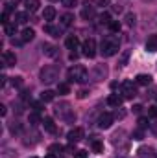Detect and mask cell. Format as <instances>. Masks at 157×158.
I'll return each mask as SVG.
<instances>
[{"instance_id": "cell-34", "label": "cell", "mask_w": 157, "mask_h": 158, "mask_svg": "<svg viewBox=\"0 0 157 158\" xmlns=\"http://www.w3.org/2000/svg\"><path fill=\"white\" fill-rule=\"evenodd\" d=\"M135 19H137V17H135L133 13H128V15H126V24H128V26H133V24H135Z\"/></svg>"}, {"instance_id": "cell-21", "label": "cell", "mask_w": 157, "mask_h": 158, "mask_svg": "<svg viewBox=\"0 0 157 158\" xmlns=\"http://www.w3.org/2000/svg\"><path fill=\"white\" fill-rule=\"evenodd\" d=\"M54 98H56V92H52V90H44L41 94V101L43 103H50V101H54Z\"/></svg>"}, {"instance_id": "cell-24", "label": "cell", "mask_w": 157, "mask_h": 158, "mask_svg": "<svg viewBox=\"0 0 157 158\" xmlns=\"http://www.w3.org/2000/svg\"><path fill=\"white\" fill-rule=\"evenodd\" d=\"M72 20H74V15H70V13H65V15L61 17V26H63V28H69V26L72 24Z\"/></svg>"}, {"instance_id": "cell-27", "label": "cell", "mask_w": 157, "mask_h": 158, "mask_svg": "<svg viewBox=\"0 0 157 158\" xmlns=\"http://www.w3.org/2000/svg\"><path fill=\"white\" fill-rule=\"evenodd\" d=\"M92 151H94V153H98V155H100V153H104V143H102V142H98V140H92Z\"/></svg>"}, {"instance_id": "cell-46", "label": "cell", "mask_w": 157, "mask_h": 158, "mask_svg": "<svg viewBox=\"0 0 157 158\" xmlns=\"http://www.w3.org/2000/svg\"><path fill=\"white\" fill-rule=\"evenodd\" d=\"M87 94H89V92H87V90H79L78 98H81V99H83V98H87Z\"/></svg>"}, {"instance_id": "cell-38", "label": "cell", "mask_w": 157, "mask_h": 158, "mask_svg": "<svg viewBox=\"0 0 157 158\" xmlns=\"http://www.w3.org/2000/svg\"><path fill=\"white\" fill-rule=\"evenodd\" d=\"M98 19H100V22H102V24H109V22H111V20H109V15H107V13H102V15H100Z\"/></svg>"}, {"instance_id": "cell-40", "label": "cell", "mask_w": 157, "mask_h": 158, "mask_svg": "<svg viewBox=\"0 0 157 158\" xmlns=\"http://www.w3.org/2000/svg\"><path fill=\"white\" fill-rule=\"evenodd\" d=\"M148 116H150V118H157V107H150Z\"/></svg>"}, {"instance_id": "cell-51", "label": "cell", "mask_w": 157, "mask_h": 158, "mask_svg": "<svg viewBox=\"0 0 157 158\" xmlns=\"http://www.w3.org/2000/svg\"><path fill=\"white\" fill-rule=\"evenodd\" d=\"M52 2H54V0H52Z\"/></svg>"}, {"instance_id": "cell-26", "label": "cell", "mask_w": 157, "mask_h": 158, "mask_svg": "<svg viewBox=\"0 0 157 158\" xmlns=\"http://www.w3.org/2000/svg\"><path fill=\"white\" fill-rule=\"evenodd\" d=\"M63 151V145L61 143H52L50 147H48V153H52V155H59Z\"/></svg>"}, {"instance_id": "cell-13", "label": "cell", "mask_w": 157, "mask_h": 158, "mask_svg": "<svg viewBox=\"0 0 157 158\" xmlns=\"http://www.w3.org/2000/svg\"><path fill=\"white\" fill-rule=\"evenodd\" d=\"M122 101H124V98H122V96H118V94H111V96L107 98V103H109L111 107H117V109L122 105Z\"/></svg>"}, {"instance_id": "cell-29", "label": "cell", "mask_w": 157, "mask_h": 158, "mask_svg": "<svg viewBox=\"0 0 157 158\" xmlns=\"http://www.w3.org/2000/svg\"><path fill=\"white\" fill-rule=\"evenodd\" d=\"M57 92H59V94H69V92H70L69 83H59V85H57Z\"/></svg>"}, {"instance_id": "cell-12", "label": "cell", "mask_w": 157, "mask_h": 158, "mask_svg": "<svg viewBox=\"0 0 157 158\" xmlns=\"http://www.w3.org/2000/svg\"><path fill=\"white\" fill-rule=\"evenodd\" d=\"M139 158H155L154 147H141L139 149Z\"/></svg>"}, {"instance_id": "cell-19", "label": "cell", "mask_w": 157, "mask_h": 158, "mask_svg": "<svg viewBox=\"0 0 157 158\" xmlns=\"http://www.w3.org/2000/svg\"><path fill=\"white\" fill-rule=\"evenodd\" d=\"M44 31H46L48 35H52V37H59V35H61V28H56V26H52V24H46V26H44Z\"/></svg>"}, {"instance_id": "cell-44", "label": "cell", "mask_w": 157, "mask_h": 158, "mask_svg": "<svg viewBox=\"0 0 157 158\" xmlns=\"http://www.w3.org/2000/svg\"><path fill=\"white\" fill-rule=\"evenodd\" d=\"M34 110L35 112H41L43 110V103H34Z\"/></svg>"}, {"instance_id": "cell-28", "label": "cell", "mask_w": 157, "mask_h": 158, "mask_svg": "<svg viewBox=\"0 0 157 158\" xmlns=\"http://www.w3.org/2000/svg\"><path fill=\"white\" fill-rule=\"evenodd\" d=\"M4 30H6V35H15V31H17V22L4 26Z\"/></svg>"}, {"instance_id": "cell-1", "label": "cell", "mask_w": 157, "mask_h": 158, "mask_svg": "<svg viewBox=\"0 0 157 158\" xmlns=\"http://www.w3.org/2000/svg\"><path fill=\"white\" fill-rule=\"evenodd\" d=\"M118 48H120V40L115 35L105 37V39L102 40V44H100V52H102L104 57H111V55L118 53Z\"/></svg>"}, {"instance_id": "cell-2", "label": "cell", "mask_w": 157, "mask_h": 158, "mask_svg": "<svg viewBox=\"0 0 157 158\" xmlns=\"http://www.w3.org/2000/svg\"><path fill=\"white\" fill-rule=\"evenodd\" d=\"M67 77L70 83H85L87 81V68L81 64H74V66H70Z\"/></svg>"}, {"instance_id": "cell-42", "label": "cell", "mask_w": 157, "mask_h": 158, "mask_svg": "<svg viewBox=\"0 0 157 158\" xmlns=\"http://www.w3.org/2000/svg\"><path fill=\"white\" fill-rule=\"evenodd\" d=\"M96 4H98L100 7H105V6H109V4H111V0H96Z\"/></svg>"}, {"instance_id": "cell-45", "label": "cell", "mask_w": 157, "mask_h": 158, "mask_svg": "<svg viewBox=\"0 0 157 158\" xmlns=\"http://www.w3.org/2000/svg\"><path fill=\"white\" fill-rule=\"evenodd\" d=\"M7 114V109H6V105H0V116H6Z\"/></svg>"}, {"instance_id": "cell-25", "label": "cell", "mask_w": 157, "mask_h": 158, "mask_svg": "<svg viewBox=\"0 0 157 158\" xmlns=\"http://www.w3.org/2000/svg\"><path fill=\"white\" fill-rule=\"evenodd\" d=\"M13 22H17V24H26V22H28V13H17Z\"/></svg>"}, {"instance_id": "cell-43", "label": "cell", "mask_w": 157, "mask_h": 158, "mask_svg": "<svg viewBox=\"0 0 157 158\" xmlns=\"http://www.w3.org/2000/svg\"><path fill=\"white\" fill-rule=\"evenodd\" d=\"M74 158H87V153L85 151H76L74 153Z\"/></svg>"}, {"instance_id": "cell-6", "label": "cell", "mask_w": 157, "mask_h": 158, "mask_svg": "<svg viewBox=\"0 0 157 158\" xmlns=\"http://www.w3.org/2000/svg\"><path fill=\"white\" fill-rule=\"evenodd\" d=\"M83 55L89 59H92L96 55V40L94 39H87L83 42Z\"/></svg>"}, {"instance_id": "cell-35", "label": "cell", "mask_w": 157, "mask_h": 158, "mask_svg": "<svg viewBox=\"0 0 157 158\" xmlns=\"http://www.w3.org/2000/svg\"><path fill=\"white\" fill-rule=\"evenodd\" d=\"M144 138V132H142V129H137L135 132H133V140H142Z\"/></svg>"}, {"instance_id": "cell-37", "label": "cell", "mask_w": 157, "mask_h": 158, "mask_svg": "<svg viewBox=\"0 0 157 158\" xmlns=\"http://www.w3.org/2000/svg\"><path fill=\"white\" fill-rule=\"evenodd\" d=\"M22 83H24L22 77H13V79H11V85H13V86H17V88H19V86H22Z\"/></svg>"}, {"instance_id": "cell-50", "label": "cell", "mask_w": 157, "mask_h": 158, "mask_svg": "<svg viewBox=\"0 0 157 158\" xmlns=\"http://www.w3.org/2000/svg\"><path fill=\"white\" fill-rule=\"evenodd\" d=\"M117 158H124V156H117Z\"/></svg>"}, {"instance_id": "cell-5", "label": "cell", "mask_w": 157, "mask_h": 158, "mask_svg": "<svg viewBox=\"0 0 157 158\" xmlns=\"http://www.w3.org/2000/svg\"><path fill=\"white\" fill-rule=\"evenodd\" d=\"M135 85H137V83H133V81H124V83H122L120 94H122L124 99H131V98L137 96V86H135Z\"/></svg>"}, {"instance_id": "cell-16", "label": "cell", "mask_w": 157, "mask_h": 158, "mask_svg": "<svg viewBox=\"0 0 157 158\" xmlns=\"http://www.w3.org/2000/svg\"><path fill=\"white\" fill-rule=\"evenodd\" d=\"M105 76H107V68H105L104 64H98V66L94 68V79L100 81V79H104Z\"/></svg>"}, {"instance_id": "cell-17", "label": "cell", "mask_w": 157, "mask_h": 158, "mask_svg": "<svg viewBox=\"0 0 157 158\" xmlns=\"http://www.w3.org/2000/svg\"><path fill=\"white\" fill-rule=\"evenodd\" d=\"M94 7H91V6H85L83 9H81V17L85 19V20H91V19H94Z\"/></svg>"}, {"instance_id": "cell-20", "label": "cell", "mask_w": 157, "mask_h": 158, "mask_svg": "<svg viewBox=\"0 0 157 158\" xmlns=\"http://www.w3.org/2000/svg\"><path fill=\"white\" fill-rule=\"evenodd\" d=\"M34 37H35V31H34L32 28H26V30L20 33V40H22V42H28V40H32Z\"/></svg>"}, {"instance_id": "cell-14", "label": "cell", "mask_w": 157, "mask_h": 158, "mask_svg": "<svg viewBox=\"0 0 157 158\" xmlns=\"http://www.w3.org/2000/svg\"><path fill=\"white\" fill-rule=\"evenodd\" d=\"M41 6L39 0H24V7H26V11H30V13H34V11H37Z\"/></svg>"}, {"instance_id": "cell-31", "label": "cell", "mask_w": 157, "mask_h": 158, "mask_svg": "<svg viewBox=\"0 0 157 158\" xmlns=\"http://www.w3.org/2000/svg\"><path fill=\"white\" fill-rule=\"evenodd\" d=\"M109 30L115 31V33H118V31H120V22H118V20H111V22H109Z\"/></svg>"}, {"instance_id": "cell-39", "label": "cell", "mask_w": 157, "mask_h": 158, "mask_svg": "<svg viewBox=\"0 0 157 158\" xmlns=\"http://www.w3.org/2000/svg\"><path fill=\"white\" fill-rule=\"evenodd\" d=\"M150 123H148V119L146 118H139V129H146Z\"/></svg>"}, {"instance_id": "cell-10", "label": "cell", "mask_w": 157, "mask_h": 158, "mask_svg": "<svg viewBox=\"0 0 157 158\" xmlns=\"http://www.w3.org/2000/svg\"><path fill=\"white\" fill-rule=\"evenodd\" d=\"M146 50H148L150 53L157 52V33H154V35L148 37V40H146Z\"/></svg>"}, {"instance_id": "cell-33", "label": "cell", "mask_w": 157, "mask_h": 158, "mask_svg": "<svg viewBox=\"0 0 157 158\" xmlns=\"http://www.w3.org/2000/svg\"><path fill=\"white\" fill-rule=\"evenodd\" d=\"M39 121H41L39 112H32V114H30V123H32V125H37Z\"/></svg>"}, {"instance_id": "cell-8", "label": "cell", "mask_w": 157, "mask_h": 158, "mask_svg": "<svg viewBox=\"0 0 157 158\" xmlns=\"http://www.w3.org/2000/svg\"><path fill=\"white\" fill-rule=\"evenodd\" d=\"M15 63H17V57H15L13 52H4V53H2V64H4L6 68L15 66Z\"/></svg>"}, {"instance_id": "cell-15", "label": "cell", "mask_w": 157, "mask_h": 158, "mask_svg": "<svg viewBox=\"0 0 157 158\" xmlns=\"http://www.w3.org/2000/svg\"><path fill=\"white\" fill-rule=\"evenodd\" d=\"M43 52H44V55H48V57H56L57 55V48L54 46V44H43Z\"/></svg>"}, {"instance_id": "cell-23", "label": "cell", "mask_w": 157, "mask_h": 158, "mask_svg": "<svg viewBox=\"0 0 157 158\" xmlns=\"http://www.w3.org/2000/svg\"><path fill=\"white\" fill-rule=\"evenodd\" d=\"M43 125H44V131H48V132H56V123H54V119L52 118H44L43 119Z\"/></svg>"}, {"instance_id": "cell-48", "label": "cell", "mask_w": 157, "mask_h": 158, "mask_svg": "<svg viewBox=\"0 0 157 158\" xmlns=\"http://www.w3.org/2000/svg\"><path fill=\"white\" fill-rule=\"evenodd\" d=\"M152 131H154V132L157 134V125H152Z\"/></svg>"}, {"instance_id": "cell-22", "label": "cell", "mask_w": 157, "mask_h": 158, "mask_svg": "<svg viewBox=\"0 0 157 158\" xmlns=\"http://www.w3.org/2000/svg\"><path fill=\"white\" fill-rule=\"evenodd\" d=\"M78 46H79V40H78L76 35H72V37H69V39H67V48H69V50H72V52H74V50H78Z\"/></svg>"}, {"instance_id": "cell-18", "label": "cell", "mask_w": 157, "mask_h": 158, "mask_svg": "<svg viewBox=\"0 0 157 158\" xmlns=\"http://www.w3.org/2000/svg\"><path fill=\"white\" fill-rule=\"evenodd\" d=\"M43 19H44V20H48V22H50V20H54V19H56V9H54L52 6H48V7H44V13H43Z\"/></svg>"}, {"instance_id": "cell-30", "label": "cell", "mask_w": 157, "mask_h": 158, "mask_svg": "<svg viewBox=\"0 0 157 158\" xmlns=\"http://www.w3.org/2000/svg\"><path fill=\"white\" fill-rule=\"evenodd\" d=\"M15 156H17V153L11 151V149H4V151L0 153V158H15Z\"/></svg>"}, {"instance_id": "cell-7", "label": "cell", "mask_w": 157, "mask_h": 158, "mask_svg": "<svg viewBox=\"0 0 157 158\" xmlns=\"http://www.w3.org/2000/svg\"><path fill=\"white\" fill-rule=\"evenodd\" d=\"M113 121H115V116H113V114L104 112V114L98 118V127H100V129H109V127L113 125Z\"/></svg>"}, {"instance_id": "cell-36", "label": "cell", "mask_w": 157, "mask_h": 158, "mask_svg": "<svg viewBox=\"0 0 157 158\" xmlns=\"http://www.w3.org/2000/svg\"><path fill=\"white\" fill-rule=\"evenodd\" d=\"M61 4H63L65 7H74V6L78 4V0H61Z\"/></svg>"}, {"instance_id": "cell-11", "label": "cell", "mask_w": 157, "mask_h": 158, "mask_svg": "<svg viewBox=\"0 0 157 158\" xmlns=\"http://www.w3.org/2000/svg\"><path fill=\"white\" fill-rule=\"evenodd\" d=\"M135 83L141 85V86H148V85L152 83V76H150V74H139V76L135 77Z\"/></svg>"}, {"instance_id": "cell-41", "label": "cell", "mask_w": 157, "mask_h": 158, "mask_svg": "<svg viewBox=\"0 0 157 158\" xmlns=\"http://www.w3.org/2000/svg\"><path fill=\"white\" fill-rule=\"evenodd\" d=\"M9 129H11V132H19V129H20V125H19V123H17V121H13V123H11V127H9Z\"/></svg>"}, {"instance_id": "cell-4", "label": "cell", "mask_w": 157, "mask_h": 158, "mask_svg": "<svg viewBox=\"0 0 157 158\" xmlns=\"http://www.w3.org/2000/svg\"><path fill=\"white\" fill-rule=\"evenodd\" d=\"M56 114L59 118H63L65 121H76V114L70 110V105L69 103H59L56 107Z\"/></svg>"}, {"instance_id": "cell-49", "label": "cell", "mask_w": 157, "mask_h": 158, "mask_svg": "<svg viewBox=\"0 0 157 158\" xmlns=\"http://www.w3.org/2000/svg\"><path fill=\"white\" fill-rule=\"evenodd\" d=\"M30 158H37V156H30Z\"/></svg>"}, {"instance_id": "cell-32", "label": "cell", "mask_w": 157, "mask_h": 158, "mask_svg": "<svg viewBox=\"0 0 157 158\" xmlns=\"http://www.w3.org/2000/svg\"><path fill=\"white\" fill-rule=\"evenodd\" d=\"M128 59H129V52L126 50V52L122 53V57H120V63H118V64H120V66H126V64H128Z\"/></svg>"}, {"instance_id": "cell-3", "label": "cell", "mask_w": 157, "mask_h": 158, "mask_svg": "<svg viewBox=\"0 0 157 158\" xmlns=\"http://www.w3.org/2000/svg\"><path fill=\"white\" fill-rule=\"evenodd\" d=\"M39 77L43 83H46V85H50V83H56V79L59 77V68L57 66H44L43 70H41Z\"/></svg>"}, {"instance_id": "cell-9", "label": "cell", "mask_w": 157, "mask_h": 158, "mask_svg": "<svg viewBox=\"0 0 157 158\" xmlns=\"http://www.w3.org/2000/svg\"><path fill=\"white\" fill-rule=\"evenodd\" d=\"M67 138H69V142H70V143H76V142H79V140L83 138V129H81V127H76V129L69 131Z\"/></svg>"}, {"instance_id": "cell-47", "label": "cell", "mask_w": 157, "mask_h": 158, "mask_svg": "<svg viewBox=\"0 0 157 158\" xmlns=\"http://www.w3.org/2000/svg\"><path fill=\"white\" fill-rule=\"evenodd\" d=\"M141 109H142V107H141V105H135V107H133V110H135V112H137V114H139V112H141Z\"/></svg>"}]
</instances>
